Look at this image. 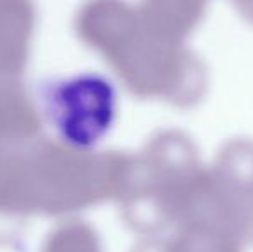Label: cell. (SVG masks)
<instances>
[{"instance_id":"6da1fadb","label":"cell","mask_w":253,"mask_h":252,"mask_svg":"<svg viewBox=\"0 0 253 252\" xmlns=\"http://www.w3.org/2000/svg\"><path fill=\"white\" fill-rule=\"evenodd\" d=\"M47 99L52 121L64 138L80 147L97 144L116 118V88L100 74L64 81Z\"/></svg>"}]
</instances>
